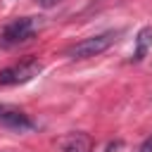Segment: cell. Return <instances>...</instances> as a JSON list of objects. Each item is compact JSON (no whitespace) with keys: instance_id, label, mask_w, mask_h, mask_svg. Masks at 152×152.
<instances>
[{"instance_id":"obj_1","label":"cell","mask_w":152,"mask_h":152,"mask_svg":"<svg viewBox=\"0 0 152 152\" xmlns=\"http://www.w3.org/2000/svg\"><path fill=\"white\" fill-rule=\"evenodd\" d=\"M119 31H104V33H97V36H90L81 43H76L74 48H69V57L71 59H88V57H95L100 52H104L114 40H116Z\"/></svg>"},{"instance_id":"obj_2","label":"cell","mask_w":152,"mask_h":152,"mask_svg":"<svg viewBox=\"0 0 152 152\" xmlns=\"http://www.w3.org/2000/svg\"><path fill=\"white\" fill-rule=\"evenodd\" d=\"M33 33H36V21L31 17L14 19L12 24H7L0 31V45L2 48H12V45H19V43H26Z\"/></svg>"},{"instance_id":"obj_3","label":"cell","mask_w":152,"mask_h":152,"mask_svg":"<svg viewBox=\"0 0 152 152\" xmlns=\"http://www.w3.org/2000/svg\"><path fill=\"white\" fill-rule=\"evenodd\" d=\"M43 69V64L38 59H24L19 64H12L7 69L0 71V86H17V83H26L33 76H38Z\"/></svg>"},{"instance_id":"obj_4","label":"cell","mask_w":152,"mask_h":152,"mask_svg":"<svg viewBox=\"0 0 152 152\" xmlns=\"http://www.w3.org/2000/svg\"><path fill=\"white\" fill-rule=\"evenodd\" d=\"M0 124L14 131H26L33 128V121L28 119V114H24L21 109L12 107V104H0Z\"/></svg>"},{"instance_id":"obj_5","label":"cell","mask_w":152,"mask_h":152,"mask_svg":"<svg viewBox=\"0 0 152 152\" xmlns=\"http://www.w3.org/2000/svg\"><path fill=\"white\" fill-rule=\"evenodd\" d=\"M93 142L86 133H69L64 140H62V150L64 152H90Z\"/></svg>"},{"instance_id":"obj_6","label":"cell","mask_w":152,"mask_h":152,"mask_svg":"<svg viewBox=\"0 0 152 152\" xmlns=\"http://www.w3.org/2000/svg\"><path fill=\"white\" fill-rule=\"evenodd\" d=\"M152 45V26H145L138 31V38H135V52H133V62H140L145 59L147 50Z\"/></svg>"},{"instance_id":"obj_7","label":"cell","mask_w":152,"mask_h":152,"mask_svg":"<svg viewBox=\"0 0 152 152\" xmlns=\"http://www.w3.org/2000/svg\"><path fill=\"white\" fill-rule=\"evenodd\" d=\"M119 147H121V140H112V142H107V145H104V150H102V152H116Z\"/></svg>"},{"instance_id":"obj_8","label":"cell","mask_w":152,"mask_h":152,"mask_svg":"<svg viewBox=\"0 0 152 152\" xmlns=\"http://www.w3.org/2000/svg\"><path fill=\"white\" fill-rule=\"evenodd\" d=\"M138 152H152V135H150V138H145V142L138 147Z\"/></svg>"},{"instance_id":"obj_9","label":"cell","mask_w":152,"mask_h":152,"mask_svg":"<svg viewBox=\"0 0 152 152\" xmlns=\"http://www.w3.org/2000/svg\"><path fill=\"white\" fill-rule=\"evenodd\" d=\"M36 2H38L40 7H52V5L57 2V0H36Z\"/></svg>"}]
</instances>
